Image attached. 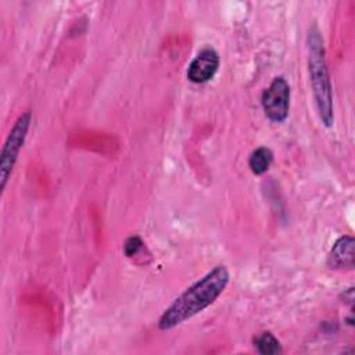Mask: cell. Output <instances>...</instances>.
I'll list each match as a JSON object with an SVG mask.
<instances>
[{
	"instance_id": "1",
	"label": "cell",
	"mask_w": 355,
	"mask_h": 355,
	"mask_svg": "<svg viewBox=\"0 0 355 355\" xmlns=\"http://www.w3.org/2000/svg\"><path fill=\"white\" fill-rule=\"evenodd\" d=\"M230 280V273L225 265H216L200 280L189 286L162 312L158 319V329L168 331L198 315L212 305L225 291Z\"/></svg>"
},
{
	"instance_id": "2",
	"label": "cell",
	"mask_w": 355,
	"mask_h": 355,
	"mask_svg": "<svg viewBox=\"0 0 355 355\" xmlns=\"http://www.w3.org/2000/svg\"><path fill=\"white\" fill-rule=\"evenodd\" d=\"M306 49H308V72H309V82L312 87L315 107L322 123L326 128H331L334 123L331 80H330V73L326 62L323 37L320 35L319 28L315 24L309 28Z\"/></svg>"
},
{
	"instance_id": "3",
	"label": "cell",
	"mask_w": 355,
	"mask_h": 355,
	"mask_svg": "<svg viewBox=\"0 0 355 355\" xmlns=\"http://www.w3.org/2000/svg\"><path fill=\"white\" fill-rule=\"evenodd\" d=\"M31 122H32V112L22 111L15 119V122L12 123L4 140V144L0 153V191L1 193L7 186V182L11 176V172L19 155V151L24 147V143L26 140V136L31 128Z\"/></svg>"
},
{
	"instance_id": "4",
	"label": "cell",
	"mask_w": 355,
	"mask_h": 355,
	"mask_svg": "<svg viewBox=\"0 0 355 355\" xmlns=\"http://www.w3.org/2000/svg\"><path fill=\"white\" fill-rule=\"evenodd\" d=\"M290 85L284 76H276L262 92L261 105L266 118L272 122H283L290 111Z\"/></svg>"
},
{
	"instance_id": "5",
	"label": "cell",
	"mask_w": 355,
	"mask_h": 355,
	"mask_svg": "<svg viewBox=\"0 0 355 355\" xmlns=\"http://www.w3.org/2000/svg\"><path fill=\"white\" fill-rule=\"evenodd\" d=\"M219 55L214 49H202L189 64L187 79L197 85L211 80L219 68Z\"/></svg>"
},
{
	"instance_id": "6",
	"label": "cell",
	"mask_w": 355,
	"mask_h": 355,
	"mask_svg": "<svg viewBox=\"0 0 355 355\" xmlns=\"http://www.w3.org/2000/svg\"><path fill=\"white\" fill-rule=\"evenodd\" d=\"M354 237L349 234L341 236L331 247L327 255V265L331 269H351L355 262Z\"/></svg>"
},
{
	"instance_id": "7",
	"label": "cell",
	"mask_w": 355,
	"mask_h": 355,
	"mask_svg": "<svg viewBox=\"0 0 355 355\" xmlns=\"http://www.w3.org/2000/svg\"><path fill=\"white\" fill-rule=\"evenodd\" d=\"M273 162V153L269 147H257L248 157V166L254 175L265 173Z\"/></svg>"
},
{
	"instance_id": "8",
	"label": "cell",
	"mask_w": 355,
	"mask_h": 355,
	"mask_svg": "<svg viewBox=\"0 0 355 355\" xmlns=\"http://www.w3.org/2000/svg\"><path fill=\"white\" fill-rule=\"evenodd\" d=\"M255 349L262 355H275L282 352L280 341L270 331H262L254 338Z\"/></svg>"
},
{
	"instance_id": "9",
	"label": "cell",
	"mask_w": 355,
	"mask_h": 355,
	"mask_svg": "<svg viewBox=\"0 0 355 355\" xmlns=\"http://www.w3.org/2000/svg\"><path fill=\"white\" fill-rule=\"evenodd\" d=\"M143 248V240L139 236H130L123 243V252L128 258L135 257Z\"/></svg>"
}]
</instances>
